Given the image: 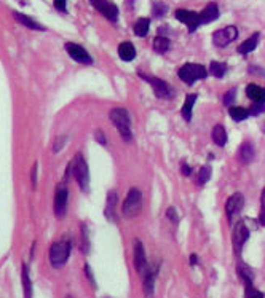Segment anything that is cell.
<instances>
[{"mask_svg": "<svg viewBox=\"0 0 265 298\" xmlns=\"http://www.w3.org/2000/svg\"><path fill=\"white\" fill-rule=\"evenodd\" d=\"M109 117L112 120L113 126L117 128L120 136L125 142H131L132 141V132H131V120L130 115L126 112V108H112Z\"/></svg>", "mask_w": 265, "mask_h": 298, "instance_id": "6da1fadb", "label": "cell"}, {"mask_svg": "<svg viewBox=\"0 0 265 298\" xmlns=\"http://www.w3.org/2000/svg\"><path fill=\"white\" fill-rule=\"evenodd\" d=\"M70 242L67 239H63V241H56L53 242L51 247H50V263L51 266L55 268H61L70 257Z\"/></svg>", "mask_w": 265, "mask_h": 298, "instance_id": "7a4b0ae2", "label": "cell"}, {"mask_svg": "<svg viewBox=\"0 0 265 298\" xmlns=\"http://www.w3.org/2000/svg\"><path fill=\"white\" fill-rule=\"evenodd\" d=\"M142 209V194L137 188H131L126 194V199L123 201L122 206V214L123 217H134L136 214H139Z\"/></svg>", "mask_w": 265, "mask_h": 298, "instance_id": "3957f363", "label": "cell"}, {"mask_svg": "<svg viewBox=\"0 0 265 298\" xmlns=\"http://www.w3.org/2000/svg\"><path fill=\"white\" fill-rule=\"evenodd\" d=\"M70 169L74 172V177L78 182V185L83 192H88V185H89V174H88V164L83 160V156L78 153L75 155L74 161L70 163Z\"/></svg>", "mask_w": 265, "mask_h": 298, "instance_id": "277c9868", "label": "cell"}, {"mask_svg": "<svg viewBox=\"0 0 265 298\" xmlns=\"http://www.w3.org/2000/svg\"><path fill=\"white\" fill-rule=\"evenodd\" d=\"M177 75L184 83L192 85V83H195L197 80H203V78H206L208 77V70L200 64H185L179 69Z\"/></svg>", "mask_w": 265, "mask_h": 298, "instance_id": "5b68a950", "label": "cell"}, {"mask_svg": "<svg viewBox=\"0 0 265 298\" xmlns=\"http://www.w3.org/2000/svg\"><path fill=\"white\" fill-rule=\"evenodd\" d=\"M139 77L144 78L150 86H152L155 96L158 97V99H170V97L173 96V89L170 88V85H168L166 82L160 80V78L156 77H150V75H144L142 72H139Z\"/></svg>", "mask_w": 265, "mask_h": 298, "instance_id": "8992f818", "label": "cell"}, {"mask_svg": "<svg viewBox=\"0 0 265 298\" xmlns=\"http://www.w3.org/2000/svg\"><path fill=\"white\" fill-rule=\"evenodd\" d=\"M249 238V230L244 225V222H238L235 225L233 233H232V241H233V249L237 255L242 254V249L246 244V241Z\"/></svg>", "mask_w": 265, "mask_h": 298, "instance_id": "52a82bcc", "label": "cell"}, {"mask_svg": "<svg viewBox=\"0 0 265 298\" xmlns=\"http://www.w3.org/2000/svg\"><path fill=\"white\" fill-rule=\"evenodd\" d=\"M67 199H69L67 187L64 184L58 185L56 193H55V214L58 218L66 217V212H67Z\"/></svg>", "mask_w": 265, "mask_h": 298, "instance_id": "ba28073f", "label": "cell"}, {"mask_svg": "<svg viewBox=\"0 0 265 298\" xmlns=\"http://www.w3.org/2000/svg\"><path fill=\"white\" fill-rule=\"evenodd\" d=\"M238 37V29L235 26H228L225 29H219L216 30V32L213 34V43L216 46H227L230 42H233L235 39Z\"/></svg>", "mask_w": 265, "mask_h": 298, "instance_id": "9c48e42d", "label": "cell"}, {"mask_svg": "<svg viewBox=\"0 0 265 298\" xmlns=\"http://www.w3.org/2000/svg\"><path fill=\"white\" fill-rule=\"evenodd\" d=\"M91 5L99 11L102 16H106L107 20L115 22L118 20V8L115 3L109 2V0H89Z\"/></svg>", "mask_w": 265, "mask_h": 298, "instance_id": "30bf717a", "label": "cell"}, {"mask_svg": "<svg viewBox=\"0 0 265 298\" xmlns=\"http://www.w3.org/2000/svg\"><path fill=\"white\" fill-rule=\"evenodd\" d=\"M64 48H66V51L69 53V56L74 61H77V63H80V64H93V58L89 56V53L83 46L77 45V43H72V42H67Z\"/></svg>", "mask_w": 265, "mask_h": 298, "instance_id": "8fae6325", "label": "cell"}, {"mask_svg": "<svg viewBox=\"0 0 265 298\" xmlns=\"http://www.w3.org/2000/svg\"><path fill=\"white\" fill-rule=\"evenodd\" d=\"M149 261L146 257V251H144V246L141 241H136L134 244V268L139 273L141 276L146 275V271L149 270Z\"/></svg>", "mask_w": 265, "mask_h": 298, "instance_id": "7c38bea8", "label": "cell"}, {"mask_svg": "<svg viewBox=\"0 0 265 298\" xmlns=\"http://www.w3.org/2000/svg\"><path fill=\"white\" fill-rule=\"evenodd\" d=\"M176 18L177 20L185 24L189 27L190 32H195L197 27L200 26V15L195 13V11H189V10H177L176 11Z\"/></svg>", "mask_w": 265, "mask_h": 298, "instance_id": "4fadbf2b", "label": "cell"}, {"mask_svg": "<svg viewBox=\"0 0 265 298\" xmlns=\"http://www.w3.org/2000/svg\"><path fill=\"white\" fill-rule=\"evenodd\" d=\"M243 206H244V198H243L242 193H235V194H232V196L227 199V203H225V212H227L228 222L233 220V215L238 214V212L243 209Z\"/></svg>", "mask_w": 265, "mask_h": 298, "instance_id": "5bb4252c", "label": "cell"}, {"mask_svg": "<svg viewBox=\"0 0 265 298\" xmlns=\"http://www.w3.org/2000/svg\"><path fill=\"white\" fill-rule=\"evenodd\" d=\"M158 268L156 266H149V270L144 275V295L146 298H154V290H155V277Z\"/></svg>", "mask_w": 265, "mask_h": 298, "instance_id": "9a60e30c", "label": "cell"}, {"mask_svg": "<svg viewBox=\"0 0 265 298\" xmlns=\"http://www.w3.org/2000/svg\"><path fill=\"white\" fill-rule=\"evenodd\" d=\"M246 96L254 102V104H265V89L257 85H248L246 86Z\"/></svg>", "mask_w": 265, "mask_h": 298, "instance_id": "2e32d148", "label": "cell"}, {"mask_svg": "<svg viewBox=\"0 0 265 298\" xmlns=\"http://www.w3.org/2000/svg\"><path fill=\"white\" fill-rule=\"evenodd\" d=\"M13 16H15V20L22 24V26H26L27 29H31V30H39V32H44L45 27L42 26V24H39L37 21H34L32 18H29L27 15H22V13H18V11H13Z\"/></svg>", "mask_w": 265, "mask_h": 298, "instance_id": "e0dca14e", "label": "cell"}, {"mask_svg": "<svg viewBox=\"0 0 265 298\" xmlns=\"http://www.w3.org/2000/svg\"><path fill=\"white\" fill-rule=\"evenodd\" d=\"M219 18V8L216 3H209L206 5V8H204L201 13H200V22L201 24H208L211 21H216Z\"/></svg>", "mask_w": 265, "mask_h": 298, "instance_id": "ac0fdd59", "label": "cell"}, {"mask_svg": "<svg viewBox=\"0 0 265 298\" xmlns=\"http://www.w3.org/2000/svg\"><path fill=\"white\" fill-rule=\"evenodd\" d=\"M117 192L112 190L107 193V203H106V217L109 218V220H113L115 222V206H117Z\"/></svg>", "mask_w": 265, "mask_h": 298, "instance_id": "d6986e66", "label": "cell"}, {"mask_svg": "<svg viewBox=\"0 0 265 298\" xmlns=\"http://www.w3.org/2000/svg\"><path fill=\"white\" fill-rule=\"evenodd\" d=\"M118 56L122 58L126 63H130V61L134 59L136 56V50L134 46H132L131 42H123V43H120L118 46Z\"/></svg>", "mask_w": 265, "mask_h": 298, "instance_id": "ffe728a7", "label": "cell"}, {"mask_svg": "<svg viewBox=\"0 0 265 298\" xmlns=\"http://www.w3.org/2000/svg\"><path fill=\"white\" fill-rule=\"evenodd\" d=\"M237 273H238V276H240V279L243 281L244 285L252 284V279H254V273H252V270H251L246 263L240 261V263L237 265Z\"/></svg>", "mask_w": 265, "mask_h": 298, "instance_id": "44dd1931", "label": "cell"}, {"mask_svg": "<svg viewBox=\"0 0 265 298\" xmlns=\"http://www.w3.org/2000/svg\"><path fill=\"white\" fill-rule=\"evenodd\" d=\"M252 158H254V147L249 142L242 144V147L238 150V160L243 164H248L252 161Z\"/></svg>", "mask_w": 265, "mask_h": 298, "instance_id": "7402d4cb", "label": "cell"}, {"mask_svg": "<svg viewBox=\"0 0 265 298\" xmlns=\"http://www.w3.org/2000/svg\"><path fill=\"white\" fill-rule=\"evenodd\" d=\"M259 39H261V35H259V32H256L252 37H249L248 40H244L243 43L238 46V53L240 54H248L252 50H256V46L259 43Z\"/></svg>", "mask_w": 265, "mask_h": 298, "instance_id": "603a6c76", "label": "cell"}, {"mask_svg": "<svg viewBox=\"0 0 265 298\" xmlns=\"http://www.w3.org/2000/svg\"><path fill=\"white\" fill-rule=\"evenodd\" d=\"M213 141L216 145H219V147H224V145L227 144V131L225 128L222 125H216L214 129H213Z\"/></svg>", "mask_w": 265, "mask_h": 298, "instance_id": "cb8c5ba5", "label": "cell"}, {"mask_svg": "<svg viewBox=\"0 0 265 298\" xmlns=\"http://www.w3.org/2000/svg\"><path fill=\"white\" fill-rule=\"evenodd\" d=\"M197 94H189L187 97H185V101H184V106H182V117L184 120H187L190 121L192 120V108H194L195 106V102H197Z\"/></svg>", "mask_w": 265, "mask_h": 298, "instance_id": "d4e9b609", "label": "cell"}, {"mask_svg": "<svg viewBox=\"0 0 265 298\" xmlns=\"http://www.w3.org/2000/svg\"><path fill=\"white\" fill-rule=\"evenodd\" d=\"M149 27H150V21L147 18H139V20L134 22V26H132V30H134V34L137 37H146L149 32Z\"/></svg>", "mask_w": 265, "mask_h": 298, "instance_id": "484cf974", "label": "cell"}, {"mask_svg": "<svg viewBox=\"0 0 265 298\" xmlns=\"http://www.w3.org/2000/svg\"><path fill=\"white\" fill-rule=\"evenodd\" d=\"M22 285H24V297L32 298V285H31V277H29V268L27 265H22Z\"/></svg>", "mask_w": 265, "mask_h": 298, "instance_id": "4316f807", "label": "cell"}, {"mask_svg": "<svg viewBox=\"0 0 265 298\" xmlns=\"http://www.w3.org/2000/svg\"><path fill=\"white\" fill-rule=\"evenodd\" d=\"M170 45H171L170 39L163 37V35H158V37L154 40V50L156 53H160V54L161 53H166L168 50H170Z\"/></svg>", "mask_w": 265, "mask_h": 298, "instance_id": "83f0119b", "label": "cell"}, {"mask_svg": "<svg viewBox=\"0 0 265 298\" xmlns=\"http://www.w3.org/2000/svg\"><path fill=\"white\" fill-rule=\"evenodd\" d=\"M228 113H230V117L235 121H243V120H246L251 115V112L248 110V108H244V107H230Z\"/></svg>", "mask_w": 265, "mask_h": 298, "instance_id": "f1b7e54d", "label": "cell"}, {"mask_svg": "<svg viewBox=\"0 0 265 298\" xmlns=\"http://www.w3.org/2000/svg\"><path fill=\"white\" fill-rule=\"evenodd\" d=\"M209 70H211V74H213L214 77H218V78H222L225 75V72H227V65L224 63H218V61H213L209 65Z\"/></svg>", "mask_w": 265, "mask_h": 298, "instance_id": "f546056e", "label": "cell"}, {"mask_svg": "<svg viewBox=\"0 0 265 298\" xmlns=\"http://www.w3.org/2000/svg\"><path fill=\"white\" fill-rule=\"evenodd\" d=\"M244 298H264V294L261 290H257L254 285H244Z\"/></svg>", "mask_w": 265, "mask_h": 298, "instance_id": "4dcf8cb0", "label": "cell"}, {"mask_svg": "<svg viewBox=\"0 0 265 298\" xmlns=\"http://www.w3.org/2000/svg\"><path fill=\"white\" fill-rule=\"evenodd\" d=\"M209 177H211V168H209V166L200 168V172H198V179H197L198 184L204 185V184H206V182L209 180Z\"/></svg>", "mask_w": 265, "mask_h": 298, "instance_id": "1f68e13d", "label": "cell"}, {"mask_svg": "<svg viewBox=\"0 0 265 298\" xmlns=\"http://www.w3.org/2000/svg\"><path fill=\"white\" fill-rule=\"evenodd\" d=\"M259 223L265 227V188L261 194V211H259Z\"/></svg>", "mask_w": 265, "mask_h": 298, "instance_id": "d6a6232c", "label": "cell"}, {"mask_svg": "<svg viewBox=\"0 0 265 298\" xmlns=\"http://www.w3.org/2000/svg\"><path fill=\"white\" fill-rule=\"evenodd\" d=\"M165 13H166V5L156 2L154 5V16H163Z\"/></svg>", "mask_w": 265, "mask_h": 298, "instance_id": "836d02e7", "label": "cell"}, {"mask_svg": "<svg viewBox=\"0 0 265 298\" xmlns=\"http://www.w3.org/2000/svg\"><path fill=\"white\" fill-rule=\"evenodd\" d=\"M251 115H261L262 112H265V104H254L249 108Z\"/></svg>", "mask_w": 265, "mask_h": 298, "instance_id": "e575fe53", "label": "cell"}, {"mask_svg": "<svg viewBox=\"0 0 265 298\" xmlns=\"http://www.w3.org/2000/svg\"><path fill=\"white\" fill-rule=\"evenodd\" d=\"M235 94H237V91H235V89H230V91H228V93L224 96V104H225V106H230L232 102L235 101Z\"/></svg>", "mask_w": 265, "mask_h": 298, "instance_id": "d590c367", "label": "cell"}, {"mask_svg": "<svg viewBox=\"0 0 265 298\" xmlns=\"http://www.w3.org/2000/svg\"><path fill=\"white\" fill-rule=\"evenodd\" d=\"M66 5H67V0H55V8L58 11H63V13H66V11H67Z\"/></svg>", "mask_w": 265, "mask_h": 298, "instance_id": "8d00e7d4", "label": "cell"}, {"mask_svg": "<svg viewBox=\"0 0 265 298\" xmlns=\"http://www.w3.org/2000/svg\"><path fill=\"white\" fill-rule=\"evenodd\" d=\"M94 139L98 141L101 145H106V137H104V132L102 131H96L94 132Z\"/></svg>", "mask_w": 265, "mask_h": 298, "instance_id": "74e56055", "label": "cell"}, {"mask_svg": "<svg viewBox=\"0 0 265 298\" xmlns=\"http://www.w3.org/2000/svg\"><path fill=\"white\" fill-rule=\"evenodd\" d=\"M180 171H182L184 175H190L192 169H190V166H187V163L182 161V163H180Z\"/></svg>", "mask_w": 265, "mask_h": 298, "instance_id": "f35d334b", "label": "cell"}, {"mask_svg": "<svg viewBox=\"0 0 265 298\" xmlns=\"http://www.w3.org/2000/svg\"><path fill=\"white\" fill-rule=\"evenodd\" d=\"M168 217L171 218V222L177 223V214H176V209H173V208L168 209Z\"/></svg>", "mask_w": 265, "mask_h": 298, "instance_id": "ab89813d", "label": "cell"}, {"mask_svg": "<svg viewBox=\"0 0 265 298\" xmlns=\"http://www.w3.org/2000/svg\"><path fill=\"white\" fill-rule=\"evenodd\" d=\"M85 271H87V276H88V279H89V282H91V284L94 285V277H93V273H91V270H89V266H88V265H85Z\"/></svg>", "mask_w": 265, "mask_h": 298, "instance_id": "60d3db41", "label": "cell"}, {"mask_svg": "<svg viewBox=\"0 0 265 298\" xmlns=\"http://www.w3.org/2000/svg\"><path fill=\"white\" fill-rule=\"evenodd\" d=\"M190 265H192V266H195V265H197V255H195V254H192V255H190Z\"/></svg>", "mask_w": 265, "mask_h": 298, "instance_id": "b9f144b4", "label": "cell"}, {"mask_svg": "<svg viewBox=\"0 0 265 298\" xmlns=\"http://www.w3.org/2000/svg\"><path fill=\"white\" fill-rule=\"evenodd\" d=\"M264 129H265V128H264Z\"/></svg>", "mask_w": 265, "mask_h": 298, "instance_id": "7bdbcfd3", "label": "cell"}]
</instances>
